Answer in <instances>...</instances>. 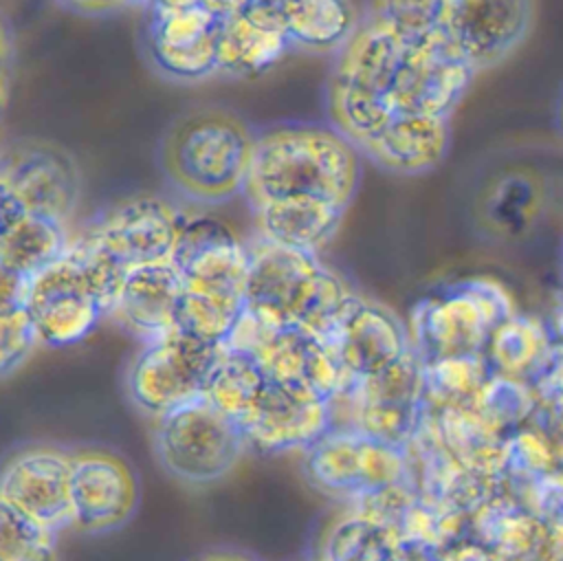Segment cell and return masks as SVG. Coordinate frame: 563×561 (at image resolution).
Wrapping results in <instances>:
<instances>
[{"label":"cell","instance_id":"cell-46","mask_svg":"<svg viewBox=\"0 0 563 561\" xmlns=\"http://www.w3.org/2000/svg\"><path fill=\"white\" fill-rule=\"evenodd\" d=\"M200 4L213 9L216 13L220 15H227V13H233V11H240L249 0H198Z\"/></svg>","mask_w":563,"mask_h":561},{"label":"cell","instance_id":"cell-35","mask_svg":"<svg viewBox=\"0 0 563 561\" xmlns=\"http://www.w3.org/2000/svg\"><path fill=\"white\" fill-rule=\"evenodd\" d=\"M473 407L501 433H512L515 429L528 425L539 407V396L532 383L493 374L482 387Z\"/></svg>","mask_w":563,"mask_h":561},{"label":"cell","instance_id":"cell-30","mask_svg":"<svg viewBox=\"0 0 563 561\" xmlns=\"http://www.w3.org/2000/svg\"><path fill=\"white\" fill-rule=\"evenodd\" d=\"M552 345L554 334L550 326L537 317L515 312L493 328L484 356L493 374L532 383Z\"/></svg>","mask_w":563,"mask_h":561},{"label":"cell","instance_id":"cell-16","mask_svg":"<svg viewBox=\"0 0 563 561\" xmlns=\"http://www.w3.org/2000/svg\"><path fill=\"white\" fill-rule=\"evenodd\" d=\"M537 0H451L446 35L479 73L506 62L532 33Z\"/></svg>","mask_w":563,"mask_h":561},{"label":"cell","instance_id":"cell-2","mask_svg":"<svg viewBox=\"0 0 563 561\" xmlns=\"http://www.w3.org/2000/svg\"><path fill=\"white\" fill-rule=\"evenodd\" d=\"M257 132L218 106L178 114L158 145V165L169 187L198 205H220L244 194Z\"/></svg>","mask_w":563,"mask_h":561},{"label":"cell","instance_id":"cell-3","mask_svg":"<svg viewBox=\"0 0 563 561\" xmlns=\"http://www.w3.org/2000/svg\"><path fill=\"white\" fill-rule=\"evenodd\" d=\"M249 249L246 310L264 326H297L328 341L356 293L317 253L262 235Z\"/></svg>","mask_w":563,"mask_h":561},{"label":"cell","instance_id":"cell-7","mask_svg":"<svg viewBox=\"0 0 563 561\" xmlns=\"http://www.w3.org/2000/svg\"><path fill=\"white\" fill-rule=\"evenodd\" d=\"M154 449L174 480L207 486L227 477L249 444L240 425L200 396L156 420Z\"/></svg>","mask_w":563,"mask_h":561},{"label":"cell","instance_id":"cell-8","mask_svg":"<svg viewBox=\"0 0 563 561\" xmlns=\"http://www.w3.org/2000/svg\"><path fill=\"white\" fill-rule=\"evenodd\" d=\"M224 348L251 354L271 381L323 400H332L350 385L330 341L297 326H264L246 306Z\"/></svg>","mask_w":563,"mask_h":561},{"label":"cell","instance_id":"cell-10","mask_svg":"<svg viewBox=\"0 0 563 561\" xmlns=\"http://www.w3.org/2000/svg\"><path fill=\"white\" fill-rule=\"evenodd\" d=\"M303 473L314 488L352 499L358 493L411 482L407 449L350 427H332L303 451Z\"/></svg>","mask_w":563,"mask_h":561},{"label":"cell","instance_id":"cell-28","mask_svg":"<svg viewBox=\"0 0 563 561\" xmlns=\"http://www.w3.org/2000/svg\"><path fill=\"white\" fill-rule=\"evenodd\" d=\"M273 15L290 46L308 53H339L358 26L350 0H284Z\"/></svg>","mask_w":563,"mask_h":561},{"label":"cell","instance_id":"cell-1","mask_svg":"<svg viewBox=\"0 0 563 561\" xmlns=\"http://www.w3.org/2000/svg\"><path fill=\"white\" fill-rule=\"evenodd\" d=\"M361 180V150L336 128L279 123L257 132L244 187L253 207L282 198H314L347 209Z\"/></svg>","mask_w":563,"mask_h":561},{"label":"cell","instance_id":"cell-22","mask_svg":"<svg viewBox=\"0 0 563 561\" xmlns=\"http://www.w3.org/2000/svg\"><path fill=\"white\" fill-rule=\"evenodd\" d=\"M185 279L172 260L125 271L112 317L141 343L176 330Z\"/></svg>","mask_w":563,"mask_h":561},{"label":"cell","instance_id":"cell-27","mask_svg":"<svg viewBox=\"0 0 563 561\" xmlns=\"http://www.w3.org/2000/svg\"><path fill=\"white\" fill-rule=\"evenodd\" d=\"M292 48L286 33L260 22L246 11L222 15L218 40V75L257 77L271 70Z\"/></svg>","mask_w":563,"mask_h":561},{"label":"cell","instance_id":"cell-34","mask_svg":"<svg viewBox=\"0 0 563 561\" xmlns=\"http://www.w3.org/2000/svg\"><path fill=\"white\" fill-rule=\"evenodd\" d=\"M244 306V295L185 286L176 312V330L209 343L224 345Z\"/></svg>","mask_w":563,"mask_h":561},{"label":"cell","instance_id":"cell-37","mask_svg":"<svg viewBox=\"0 0 563 561\" xmlns=\"http://www.w3.org/2000/svg\"><path fill=\"white\" fill-rule=\"evenodd\" d=\"M559 453L552 442L532 425H523L506 436V458L501 482H528L554 473Z\"/></svg>","mask_w":563,"mask_h":561},{"label":"cell","instance_id":"cell-42","mask_svg":"<svg viewBox=\"0 0 563 561\" xmlns=\"http://www.w3.org/2000/svg\"><path fill=\"white\" fill-rule=\"evenodd\" d=\"M440 552L442 550L431 548V546L420 543V541L391 539L385 546L383 557H385V561H440Z\"/></svg>","mask_w":563,"mask_h":561},{"label":"cell","instance_id":"cell-38","mask_svg":"<svg viewBox=\"0 0 563 561\" xmlns=\"http://www.w3.org/2000/svg\"><path fill=\"white\" fill-rule=\"evenodd\" d=\"M387 541L369 519L350 508V513L341 515L323 532L317 561H358L367 554L383 552Z\"/></svg>","mask_w":563,"mask_h":561},{"label":"cell","instance_id":"cell-5","mask_svg":"<svg viewBox=\"0 0 563 561\" xmlns=\"http://www.w3.org/2000/svg\"><path fill=\"white\" fill-rule=\"evenodd\" d=\"M405 51L394 35L365 20L336 53L325 110L330 125L356 147L398 112L396 86Z\"/></svg>","mask_w":563,"mask_h":561},{"label":"cell","instance_id":"cell-12","mask_svg":"<svg viewBox=\"0 0 563 561\" xmlns=\"http://www.w3.org/2000/svg\"><path fill=\"white\" fill-rule=\"evenodd\" d=\"M0 196L31 213L68 222L81 198L75 156L48 139H13L2 150Z\"/></svg>","mask_w":563,"mask_h":561},{"label":"cell","instance_id":"cell-33","mask_svg":"<svg viewBox=\"0 0 563 561\" xmlns=\"http://www.w3.org/2000/svg\"><path fill=\"white\" fill-rule=\"evenodd\" d=\"M451 0H369V22L405 48H418L446 33Z\"/></svg>","mask_w":563,"mask_h":561},{"label":"cell","instance_id":"cell-44","mask_svg":"<svg viewBox=\"0 0 563 561\" xmlns=\"http://www.w3.org/2000/svg\"><path fill=\"white\" fill-rule=\"evenodd\" d=\"M57 2L75 13L106 15V13H114L123 7H128L130 2H139V0H57Z\"/></svg>","mask_w":563,"mask_h":561},{"label":"cell","instance_id":"cell-52","mask_svg":"<svg viewBox=\"0 0 563 561\" xmlns=\"http://www.w3.org/2000/svg\"><path fill=\"white\" fill-rule=\"evenodd\" d=\"M358 561H385V557H383V552H374V554H367V557H363Z\"/></svg>","mask_w":563,"mask_h":561},{"label":"cell","instance_id":"cell-39","mask_svg":"<svg viewBox=\"0 0 563 561\" xmlns=\"http://www.w3.org/2000/svg\"><path fill=\"white\" fill-rule=\"evenodd\" d=\"M42 343L24 301H0V374L9 378Z\"/></svg>","mask_w":563,"mask_h":561},{"label":"cell","instance_id":"cell-6","mask_svg":"<svg viewBox=\"0 0 563 561\" xmlns=\"http://www.w3.org/2000/svg\"><path fill=\"white\" fill-rule=\"evenodd\" d=\"M515 315L508 290L493 277L457 279L424 299L409 317V337L422 361L484 352L488 334Z\"/></svg>","mask_w":563,"mask_h":561},{"label":"cell","instance_id":"cell-4","mask_svg":"<svg viewBox=\"0 0 563 561\" xmlns=\"http://www.w3.org/2000/svg\"><path fill=\"white\" fill-rule=\"evenodd\" d=\"M125 271L86 238H75L53 264L29 277L24 304L40 341L64 348L86 339L101 317L112 315Z\"/></svg>","mask_w":563,"mask_h":561},{"label":"cell","instance_id":"cell-50","mask_svg":"<svg viewBox=\"0 0 563 561\" xmlns=\"http://www.w3.org/2000/svg\"><path fill=\"white\" fill-rule=\"evenodd\" d=\"M145 7H183V4H196L198 0H139Z\"/></svg>","mask_w":563,"mask_h":561},{"label":"cell","instance_id":"cell-24","mask_svg":"<svg viewBox=\"0 0 563 561\" xmlns=\"http://www.w3.org/2000/svg\"><path fill=\"white\" fill-rule=\"evenodd\" d=\"M66 222L31 213L0 196V273L33 277L70 246Z\"/></svg>","mask_w":563,"mask_h":561},{"label":"cell","instance_id":"cell-48","mask_svg":"<svg viewBox=\"0 0 563 561\" xmlns=\"http://www.w3.org/2000/svg\"><path fill=\"white\" fill-rule=\"evenodd\" d=\"M194 561H253V559L246 557V554L229 552V550H211V552H205V554L196 557Z\"/></svg>","mask_w":563,"mask_h":561},{"label":"cell","instance_id":"cell-40","mask_svg":"<svg viewBox=\"0 0 563 561\" xmlns=\"http://www.w3.org/2000/svg\"><path fill=\"white\" fill-rule=\"evenodd\" d=\"M532 387L539 400L563 398V341H554L545 356V363L532 381Z\"/></svg>","mask_w":563,"mask_h":561},{"label":"cell","instance_id":"cell-9","mask_svg":"<svg viewBox=\"0 0 563 561\" xmlns=\"http://www.w3.org/2000/svg\"><path fill=\"white\" fill-rule=\"evenodd\" d=\"M224 345L209 343L183 330L147 341L125 372V389L134 407L152 418L200 398Z\"/></svg>","mask_w":563,"mask_h":561},{"label":"cell","instance_id":"cell-26","mask_svg":"<svg viewBox=\"0 0 563 561\" xmlns=\"http://www.w3.org/2000/svg\"><path fill=\"white\" fill-rule=\"evenodd\" d=\"M343 211L314 198H282L253 207L262 238L310 253H317L334 238Z\"/></svg>","mask_w":563,"mask_h":561},{"label":"cell","instance_id":"cell-45","mask_svg":"<svg viewBox=\"0 0 563 561\" xmlns=\"http://www.w3.org/2000/svg\"><path fill=\"white\" fill-rule=\"evenodd\" d=\"M282 2H284V0H249L244 7H246L251 13L257 11V13H255L257 18H262V20H266V22H271V24H277L273 11H275Z\"/></svg>","mask_w":563,"mask_h":561},{"label":"cell","instance_id":"cell-53","mask_svg":"<svg viewBox=\"0 0 563 561\" xmlns=\"http://www.w3.org/2000/svg\"><path fill=\"white\" fill-rule=\"evenodd\" d=\"M556 471H559V473H561V475H563V458H561V460H559V466H556Z\"/></svg>","mask_w":563,"mask_h":561},{"label":"cell","instance_id":"cell-41","mask_svg":"<svg viewBox=\"0 0 563 561\" xmlns=\"http://www.w3.org/2000/svg\"><path fill=\"white\" fill-rule=\"evenodd\" d=\"M530 422L552 442L561 460L563 458V398L539 400V407Z\"/></svg>","mask_w":563,"mask_h":561},{"label":"cell","instance_id":"cell-20","mask_svg":"<svg viewBox=\"0 0 563 561\" xmlns=\"http://www.w3.org/2000/svg\"><path fill=\"white\" fill-rule=\"evenodd\" d=\"M328 341L350 383L380 372L411 348L409 328L387 306L361 295H354Z\"/></svg>","mask_w":563,"mask_h":561},{"label":"cell","instance_id":"cell-11","mask_svg":"<svg viewBox=\"0 0 563 561\" xmlns=\"http://www.w3.org/2000/svg\"><path fill=\"white\" fill-rule=\"evenodd\" d=\"M222 15L196 2L145 7L143 55L152 70L174 84H196L218 75Z\"/></svg>","mask_w":563,"mask_h":561},{"label":"cell","instance_id":"cell-47","mask_svg":"<svg viewBox=\"0 0 563 561\" xmlns=\"http://www.w3.org/2000/svg\"><path fill=\"white\" fill-rule=\"evenodd\" d=\"M548 554H550V561H563V524L552 526Z\"/></svg>","mask_w":563,"mask_h":561},{"label":"cell","instance_id":"cell-29","mask_svg":"<svg viewBox=\"0 0 563 561\" xmlns=\"http://www.w3.org/2000/svg\"><path fill=\"white\" fill-rule=\"evenodd\" d=\"M429 411L433 414L440 440L460 464L482 475L501 477L506 433L495 429L473 405Z\"/></svg>","mask_w":563,"mask_h":561},{"label":"cell","instance_id":"cell-43","mask_svg":"<svg viewBox=\"0 0 563 561\" xmlns=\"http://www.w3.org/2000/svg\"><path fill=\"white\" fill-rule=\"evenodd\" d=\"M440 561H501V559L495 557L490 550H486L475 539L464 537L457 543L444 548L440 552Z\"/></svg>","mask_w":563,"mask_h":561},{"label":"cell","instance_id":"cell-18","mask_svg":"<svg viewBox=\"0 0 563 561\" xmlns=\"http://www.w3.org/2000/svg\"><path fill=\"white\" fill-rule=\"evenodd\" d=\"M172 262L185 286L246 297L251 249L229 224L211 216H183Z\"/></svg>","mask_w":563,"mask_h":561},{"label":"cell","instance_id":"cell-25","mask_svg":"<svg viewBox=\"0 0 563 561\" xmlns=\"http://www.w3.org/2000/svg\"><path fill=\"white\" fill-rule=\"evenodd\" d=\"M543 200V183L532 169H504L484 187L477 202V218L490 235L515 240L537 222Z\"/></svg>","mask_w":563,"mask_h":561},{"label":"cell","instance_id":"cell-23","mask_svg":"<svg viewBox=\"0 0 563 561\" xmlns=\"http://www.w3.org/2000/svg\"><path fill=\"white\" fill-rule=\"evenodd\" d=\"M550 530L526 504L499 491L471 515L468 537L501 561H550Z\"/></svg>","mask_w":563,"mask_h":561},{"label":"cell","instance_id":"cell-36","mask_svg":"<svg viewBox=\"0 0 563 561\" xmlns=\"http://www.w3.org/2000/svg\"><path fill=\"white\" fill-rule=\"evenodd\" d=\"M57 532L0 504V561H57Z\"/></svg>","mask_w":563,"mask_h":561},{"label":"cell","instance_id":"cell-13","mask_svg":"<svg viewBox=\"0 0 563 561\" xmlns=\"http://www.w3.org/2000/svg\"><path fill=\"white\" fill-rule=\"evenodd\" d=\"M183 216L152 194L128 196L103 209L81 233L123 271L172 260Z\"/></svg>","mask_w":563,"mask_h":561},{"label":"cell","instance_id":"cell-14","mask_svg":"<svg viewBox=\"0 0 563 561\" xmlns=\"http://www.w3.org/2000/svg\"><path fill=\"white\" fill-rule=\"evenodd\" d=\"M141 497L134 464L108 447H79L70 451L73 528L103 535L125 526Z\"/></svg>","mask_w":563,"mask_h":561},{"label":"cell","instance_id":"cell-17","mask_svg":"<svg viewBox=\"0 0 563 561\" xmlns=\"http://www.w3.org/2000/svg\"><path fill=\"white\" fill-rule=\"evenodd\" d=\"M249 449L257 453L306 451L332 429V405L314 394L268 378L260 400L240 422Z\"/></svg>","mask_w":563,"mask_h":561},{"label":"cell","instance_id":"cell-51","mask_svg":"<svg viewBox=\"0 0 563 561\" xmlns=\"http://www.w3.org/2000/svg\"><path fill=\"white\" fill-rule=\"evenodd\" d=\"M554 119H556V130H559V134L563 136V90H561V95H559V99H556Z\"/></svg>","mask_w":563,"mask_h":561},{"label":"cell","instance_id":"cell-21","mask_svg":"<svg viewBox=\"0 0 563 561\" xmlns=\"http://www.w3.org/2000/svg\"><path fill=\"white\" fill-rule=\"evenodd\" d=\"M451 117L398 110L358 150L383 172L420 176L435 169L451 145Z\"/></svg>","mask_w":563,"mask_h":561},{"label":"cell","instance_id":"cell-19","mask_svg":"<svg viewBox=\"0 0 563 561\" xmlns=\"http://www.w3.org/2000/svg\"><path fill=\"white\" fill-rule=\"evenodd\" d=\"M475 73L446 33L424 46L407 48L396 86L398 110L451 117Z\"/></svg>","mask_w":563,"mask_h":561},{"label":"cell","instance_id":"cell-31","mask_svg":"<svg viewBox=\"0 0 563 561\" xmlns=\"http://www.w3.org/2000/svg\"><path fill=\"white\" fill-rule=\"evenodd\" d=\"M266 383L268 376L251 354L224 348L202 396L240 425L260 400Z\"/></svg>","mask_w":563,"mask_h":561},{"label":"cell","instance_id":"cell-15","mask_svg":"<svg viewBox=\"0 0 563 561\" xmlns=\"http://www.w3.org/2000/svg\"><path fill=\"white\" fill-rule=\"evenodd\" d=\"M0 504L55 532L73 526L70 451L46 442L13 451L2 469Z\"/></svg>","mask_w":563,"mask_h":561},{"label":"cell","instance_id":"cell-49","mask_svg":"<svg viewBox=\"0 0 563 561\" xmlns=\"http://www.w3.org/2000/svg\"><path fill=\"white\" fill-rule=\"evenodd\" d=\"M550 330L554 334V341H563V299L554 306L552 310V321H550Z\"/></svg>","mask_w":563,"mask_h":561},{"label":"cell","instance_id":"cell-32","mask_svg":"<svg viewBox=\"0 0 563 561\" xmlns=\"http://www.w3.org/2000/svg\"><path fill=\"white\" fill-rule=\"evenodd\" d=\"M424 407L444 409L457 405H473L482 387L493 376V370L484 356L460 354L424 361Z\"/></svg>","mask_w":563,"mask_h":561}]
</instances>
